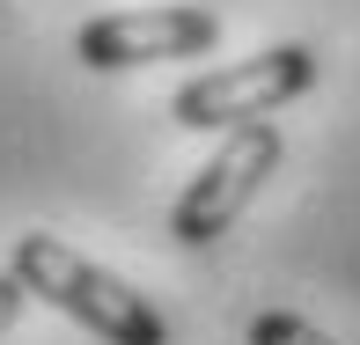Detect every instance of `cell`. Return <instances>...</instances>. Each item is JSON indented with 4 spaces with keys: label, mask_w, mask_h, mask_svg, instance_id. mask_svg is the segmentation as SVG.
<instances>
[{
    "label": "cell",
    "mask_w": 360,
    "mask_h": 345,
    "mask_svg": "<svg viewBox=\"0 0 360 345\" xmlns=\"http://www.w3.org/2000/svg\"><path fill=\"white\" fill-rule=\"evenodd\" d=\"M309 89H316V52L309 44H272V52H250L243 67H214V74L184 81L169 96V118L184 133H228V125H250Z\"/></svg>",
    "instance_id": "cell-2"
},
{
    "label": "cell",
    "mask_w": 360,
    "mask_h": 345,
    "mask_svg": "<svg viewBox=\"0 0 360 345\" xmlns=\"http://www.w3.org/2000/svg\"><path fill=\"white\" fill-rule=\"evenodd\" d=\"M8 272L30 287V301H52L59 316H74L81 331H96L103 345H169V323H162L155 301H140L125 279H110L103 265H89L74 242L44 235V228L15 235Z\"/></svg>",
    "instance_id": "cell-1"
},
{
    "label": "cell",
    "mask_w": 360,
    "mask_h": 345,
    "mask_svg": "<svg viewBox=\"0 0 360 345\" xmlns=\"http://www.w3.org/2000/svg\"><path fill=\"white\" fill-rule=\"evenodd\" d=\"M243 338H250V345H338V338H323L309 316H294V308H265V316H250Z\"/></svg>",
    "instance_id": "cell-5"
},
{
    "label": "cell",
    "mask_w": 360,
    "mask_h": 345,
    "mask_svg": "<svg viewBox=\"0 0 360 345\" xmlns=\"http://www.w3.org/2000/svg\"><path fill=\"white\" fill-rule=\"evenodd\" d=\"M221 15L214 8H118L81 22L74 59L96 74H133V67H162V59H199L214 52Z\"/></svg>",
    "instance_id": "cell-4"
},
{
    "label": "cell",
    "mask_w": 360,
    "mask_h": 345,
    "mask_svg": "<svg viewBox=\"0 0 360 345\" xmlns=\"http://www.w3.org/2000/svg\"><path fill=\"white\" fill-rule=\"evenodd\" d=\"M280 155H287V147H280V125H265V118L228 125L221 155L206 162V169L191 176L184 191H176V206H169V235L184 242V250H206V242H221L228 228L243 221V206L257 199V184L280 169Z\"/></svg>",
    "instance_id": "cell-3"
},
{
    "label": "cell",
    "mask_w": 360,
    "mask_h": 345,
    "mask_svg": "<svg viewBox=\"0 0 360 345\" xmlns=\"http://www.w3.org/2000/svg\"><path fill=\"white\" fill-rule=\"evenodd\" d=\"M22 301H30V287H22L15 272H0V338H8L15 323H22Z\"/></svg>",
    "instance_id": "cell-6"
}]
</instances>
